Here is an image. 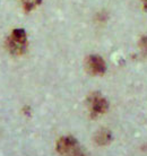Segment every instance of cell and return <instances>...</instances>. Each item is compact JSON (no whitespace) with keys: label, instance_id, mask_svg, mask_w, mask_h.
Returning a JSON list of instances; mask_svg holds the SVG:
<instances>
[{"label":"cell","instance_id":"cell-1","mask_svg":"<svg viewBox=\"0 0 147 156\" xmlns=\"http://www.w3.org/2000/svg\"><path fill=\"white\" fill-rule=\"evenodd\" d=\"M57 151L61 156H85L81 146L74 137H62L57 143Z\"/></svg>","mask_w":147,"mask_h":156},{"label":"cell","instance_id":"cell-2","mask_svg":"<svg viewBox=\"0 0 147 156\" xmlns=\"http://www.w3.org/2000/svg\"><path fill=\"white\" fill-rule=\"evenodd\" d=\"M27 37L26 33L22 28H16L8 40V49L14 55H22L26 49Z\"/></svg>","mask_w":147,"mask_h":156},{"label":"cell","instance_id":"cell-3","mask_svg":"<svg viewBox=\"0 0 147 156\" xmlns=\"http://www.w3.org/2000/svg\"><path fill=\"white\" fill-rule=\"evenodd\" d=\"M89 105L93 114H103L109 109V103L101 94H93L89 98Z\"/></svg>","mask_w":147,"mask_h":156},{"label":"cell","instance_id":"cell-4","mask_svg":"<svg viewBox=\"0 0 147 156\" xmlns=\"http://www.w3.org/2000/svg\"><path fill=\"white\" fill-rule=\"evenodd\" d=\"M86 66L93 75H103L105 73L106 66L103 58H101L100 55H91L88 57L87 61H86Z\"/></svg>","mask_w":147,"mask_h":156},{"label":"cell","instance_id":"cell-5","mask_svg":"<svg viewBox=\"0 0 147 156\" xmlns=\"http://www.w3.org/2000/svg\"><path fill=\"white\" fill-rule=\"evenodd\" d=\"M95 141L99 145H106L111 141V133L106 129H102L95 135Z\"/></svg>","mask_w":147,"mask_h":156},{"label":"cell","instance_id":"cell-6","mask_svg":"<svg viewBox=\"0 0 147 156\" xmlns=\"http://www.w3.org/2000/svg\"><path fill=\"white\" fill-rule=\"evenodd\" d=\"M42 0H22V4H23L24 8L27 10H31L33 8H35L36 6H39L41 4Z\"/></svg>","mask_w":147,"mask_h":156},{"label":"cell","instance_id":"cell-7","mask_svg":"<svg viewBox=\"0 0 147 156\" xmlns=\"http://www.w3.org/2000/svg\"><path fill=\"white\" fill-rule=\"evenodd\" d=\"M140 47H142V49L144 51H147V36L142 39V41H140Z\"/></svg>","mask_w":147,"mask_h":156},{"label":"cell","instance_id":"cell-8","mask_svg":"<svg viewBox=\"0 0 147 156\" xmlns=\"http://www.w3.org/2000/svg\"><path fill=\"white\" fill-rule=\"evenodd\" d=\"M143 6H144V8L147 10V0H143Z\"/></svg>","mask_w":147,"mask_h":156}]
</instances>
